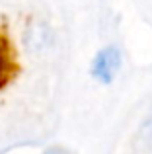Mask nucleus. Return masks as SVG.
Instances as JSON below:
<instances>
[{"label": "nucleus", "instance_id": "obj_1", "mask_svg": "<svg viewBox=\"0 0 152 154\" xmlns=\"http://www.w3.org/2000/svg\"><path fill=\"white\" fill-rule=\"evenodd\" d=\"M121 66V55L115 47H105L96 55L92 63V76L103 84H111Z\"/></svg>", "mask_w": 152, "mask_h": 154}]
</instances>
